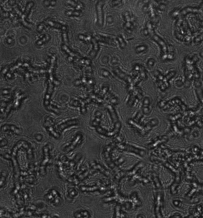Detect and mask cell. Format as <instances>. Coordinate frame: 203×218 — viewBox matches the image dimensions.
<instances>
[{
	"instance_id": "16",
	"label": "cell",
	"mask_w": 203,
	"mask_h": 218,
	"mask_svg": "<svg viewBox=\"0 0 203 218\" xmlns=\"http://www.w3.org/2000/svg\"><path fill=\"white\" fill-rule=\"evenodd\" d=\"M61 48H62L63 51H64L66 53L69 54V56H71V57H73L74 58L77 57V56L76 55V54L75 53H74L73 52H72L71 50H70L69 47L66 46V45L63 44L62 46H61Z\"/></svg>"
},
{
	"instance_id": "11",
	"label": "cell",
	"mask_w": 203,
	"mask_h": 218,
	"mask_svg": "<svg viewBox=\"0 0 203 218\" xmlns=\"http://www.w3.org/2000/svg\"><path fill=\"white\" fill-rule=\"evenodd\" d=\"M101 116H102V113L101 112L97 111L95 114V119L91 123V125L94 127H97L100 126V124L101 123Z\"/></svg>"
},
{
	"instance_id": "25",
	"label": "cell",
	"mask_w": 203,
	"mask_h": 218,
	"mask_svg": "<svg viewBox=\"0 0 203 218\" xmlns=\"http://www.w3.org/2000/svg\"><path fill=\"white\" fill-rule=\"evenodd\" d=\"M44 24H40L39 26H38V32H41V30L43 29V28H44Z\"/></svg>"
},
{
	"instance_id": "13",
	"label": "cell",
	"mask_w": 203,
	"mask_h": 218,
	"mask_svg": "<svg viewBox=\"0 0 203 218\" xmlns=\"http://www.w3.org/2000/svg\"><path fill=\"white\" fill-rule=\"evenodd\" d=\"M81 190L82 191H94L98 190V189H100V190H105V188H104V187H101L100 188V187H98L96 186H93V187H85V186H82L81 187Z\"/></svg>"
},
{
	"instance_id": "2",
	"label": "cell",
	"mask_w": 203,
	"mask_h": 218,
	"mask_svg": "<svg viewBox=\"0 0 203 218\" xmlns=\"http://www.w3.org/2000/svg\"><path fill=\"white\" fill-rule=\"evenodd\" d=\"M44 158L40 166V174L42 176H44L46 174V166L50 160V156H49V148L48 146H45L43 148Z\"/></svg>"
},
{
	"instance_id": "22",
	"label": "cell",
	"mask_w": 203,
	"mask_h": 218,
	"mask_svg": "<svg viewBox=\"0 0 203 218\" xmlns=\"http://www.w3.org/2000/svg\"><path fill=\"white\" fill-rule=\"evenodd\" d=\"M66 15L71 16V15H75V16H79L80 13L79 12H73V11H68V12H66Z\"/></svg>"
},
{
	"instance_id": "12",
	"label": "cell",
	"mask_w": 203,
	"mask_h": 218,
	"mask_svg": "<svg viewBox=\"0 0 203 218\" xmlns=\"http://www.w3.org/2000/svg\"><path fill=\"white\" fill-rule=\"evenodd\" d=\"M91 165L93 169H94L95 170H99V171H100L101 173H102V174L105 175V176H108V172L104 169V168H103L102 166H101L100 165H99L97 163L94 162L93 163H91Z\"/></svg>"
},
{
	"instance_id": "9",
	"label": "cell",
	"mask_w": 203,
	"mask_h": 218,
	"mask_svg": "<svg viewBox=\"0 0 203 218\" xmlns=\"http://www.w3.org/2000/svg\"><path fill=\"white\" fill-rule=\"evenodd\" d=\"M78 124H79V121L77 119L69 120V121L66 122L65 123H63V124L58 125L57 128H58V129L60 130V131H63V130L66 129V128L72 126V125H77Z\"/></svg>"
},
{
	"instance_id": "10",
	"label": "cell",
	"mask_w": 203,
	"mask_h": 218,
	"mask_svg": "<svg viewBox=\"0 0 203 218\" xmlns=\"http://www.w3.org/2000/svg\"><path fill=\"white\" fill-rule=\"evenodd\" d=\"M102 3L101 2H98V4H96V12H97V17H98V21L100 23L103 25V13H102Z\"/></svg>"
},
{
	"instance_id": "23",
	"label": "cell",
	"mask_w": 203,
	"mask_h": 218,
	"mask_svg": "<svg viewBox=\"0 0 203 218\" xmlns=\"http://www.w3.org/2000/svg\"><path fill=\"white\" fill-rule=\"evenodd\" d=\"M35 138H36V139H37L38 141H41L42 138H43V137H42V135L41 134H37L35 136Z\"/></svg>"
},
{
	"instance_id": "5",
	"label": "cell",
	"mask_w": 203,
	"mask_h": 218,
	"mask_svg": "<svg viewBox=\"0 0 203 218\" xmlns=\"http://www.w3.org/2000/svg\"><path fill=\"white\" fill-rule=\"evenodd\" d=\"M82 135L81 133H77L76 135V137L75 138V139L72 142V143L70 144V146H69L67 147H66L64 151L66 153H69L70 151L73 150L75 148V147L79 144L81 143V142L82 141Z\"/></svg>"
},
{
	"instance_id": "3",
	"label": "cell",
	"mask_w": 203,
	"mask_h": 218,
	"mask_svg": "<svg viewBox=\"0 0 203 218\" xmlns=\"http://www.w3.org/2000/svg\"><path fill=\"white\" fill-rule=\"evenodd\" d=\"M44 126L45 128L47 131L56 139L60 138V135L56 131L54 128V122L53 119L50 117H47L44 123Z\"/></svg>"
},
{
	"instance_id": "24",
	"label": "cell",
	"mask_w": 203,
	"mask_h": 218,
	"mask_svg": "<svg viewBox=\"0 0 203 218\" xmlns=\"http://www.w3.org/2000/svg\"><path fill=\"white\" fill-rule=\"evenodd\" d=\"M101 74H102L104 76H108L109 75V72L105 70H103L101 72Z\"/></svg>"
},
{
	"instance_id": "15",
	"label": "cell",
	"mask_w": 203,
	"mask_h": 218,
	"mask_svg": "<svg viewBox=\"0 0 203 218\" xmlns=\"http://www.w3.org/2000/svg\"><path fill=\"white\" fill-rule=\"evenodd\" d=\"M75 217H89L90 215L86 210H80L75 213Z\"/></svg>"
},
{
	"instance_id": "17",
	"label": "cell",
	"mask_w": 203,
	"mask_h": 218,
	"mask_svg": "<svg viewBox=\"0 0 203 218\" xmlns=\"http://www.w3.org/2000/svg\"><path fill=\"white\" fill-rule=\"evenodd\" d=\"M49 38H50V37H49L48 35H45V36L42 38V39H41L36 42V44L38 45V46H41V45H42L43 44L45 43L47 41H48Z\"/></svg>"
},
{
	"instance_id": "21",
	"label": "cell",
	"mask_w": 203,
	"mask_h": 218,
	"mask_svg": "<svg viewBox=\"0 0 203 218\" xmlns=\"http://www.w3.org/2000/svg\"><path fill=\"white\" fill-rule=\"evenodd\" d=\"M7 144V141L6 139H1V143H0V146L1 147H3L6 146Z\"/></svg>"
},
{
	"instance_id": "1",
	"label": "cell",
	"mask_w": 203,
	"mask_h": 218,
	"mask_svg": "<svg viewBox=\"0 0 203 218\" xmlns=\"http://www.w3.org/2000/svg\"><path fill=\"white\" fill-rule=\"evenodd\" d=\"M22 147H24L25 148L27 151L28 156H29V158H31L32 157V149L30 148L29 144H28L27 142L24 141H20L19 142H18V143L16 144L15 146L13 147L12 152H11L10 155L6 154V155H4V158L10 160L11 162L13 163V166H14V170H15V176L16 178H17L20 174L19 167L18 163L17 162V160H16V156H17L18 150H19Z\"/></svg>"
},
{
	"instance_id": "19",
	"label": "cell",
	"mask_w": 203,
	"mask_h": 218,
	"mask_svg": "<svg viewBox=\"0 0 203 218\" xmlns=\"http://www.w3.org/2000/svg\"><path fill=\"white\" fill-rule=\"evenodd\" d=\"M62 36H63V41H65V42H68V38H67V32H66V30H63V34H62Z\"/></svg>"
},
{
	"instance_id": "6",
	"label": "cell",
	"mask_w": 203,
	"mask_h": 218,
	"mask_svg": "<svg viewBox=\"0 0 203 218\" xmlns=\"http://www.w3.org/2000/svg\"><path fill=\"white\" fill-rule=\"evenodd\" d=\"M112 150V144L110 145H108L105 147L104 150V158L106 160V162L111 168L114 167V164H113L111 158L110 156V152L111 150Z\"/></svg>"
},
{
	"instance_id": "14",
	"label": "cell",
	"mask_w": 203,
	"mask_h": 218,
	"mask_svg": "<svg viewBox=\"0 0 203 218\" xmlns=\"http://www.w3.org/2000/svg\"><path fill=\"white\" fill-rule=\"evenodd\" d=\"M107 108H108V110L109 111V112L110 113V115H111V117H112V119L113 120V122H114L115 124L116 123L118 122V117L116 115V113L115 112V110L114 108L111 105H108L107 106Z\"/></svg>"
},
{
	"instance_id": "18",
	"label": "cell",
	"mask_w": 203,
	"mask_h": 218,
	"mask_svg": "<svg viewBox=\"0 0 203 218\" xmlns=\"http://www.w3.org/2000/svg\"><path fill=\"white\" fill-rule=\"evenodd\" d=\"M77 194V192L76 191V189H75L73 188L70 189V190L68 191V195L70 196V197L73 198L75 197H76Z\"/></svg>"
},
{
	"instance_id": "8",
	"label": "cell",
	"mask_w": 203,
	"mask_h": 218,
	"mask_svg": "<svg viewBox=\"0 0 203 218\" xmlns=\"http://www.w3.org/2000/svg\"><path fill=\"white\" fill-rule=\"evenodd\" d=\"M1 131L4 132H7V131H11L13 132V133H15L16 134H19L20 133V130L19 128H17V127L15 125H4L1 127Z\"/></svg>"
},
{
	"instance_id": "20",
	"label": "cell",
	"mask_w": 203,
	"mask_h": 218,
	"mask_svg": "<svg viewBox=\"0 0 203 218\" xmlns=\"http://www.w3.org/2000/svg\"><path fill=\"white\" fill-rule=\"evenodd\" d=\"M6 182V176H3V173H1V187H3L4 184H5Z\"/></svg>"
},
{
	"instance_id": "4",
	"label": "cell",
	"mask_w": 203,
	"mask_h": 218,
	"mask_svg": "<svg viewBox=\"0 0 203 218\" xmlns=\"http://www.w3.org/2000/svg\"><path fill=\"white\" fill-rule=\"evenodd\" d=\"M120 128V124L119 122H117V123H116V124H115V128H114V131H113L110 132L105 131V130L102 128H101L100 126L96 127V130L99 134L103 135H104L107 137H112L114 135H115L119 131Z\"/></svg>"
},
{
	"instance_id": "7",
	"label": "cell",
	"mask_w": 203,
	"mask_h": 218,
	"mask_svg": "<svg viewBox=\"0 0 203 218\" xmlns=\"http://www.w3.org/2000/svg\"><path fill=\"white\" fill-rule=\"evenodd\" d=\"M53 82H52L51 80H49L48 81V88H47V93L45 94V96L44 98V106H48L49 104V100H50L51 95L53 92Z\"/></svg>"
}]
</instances>
